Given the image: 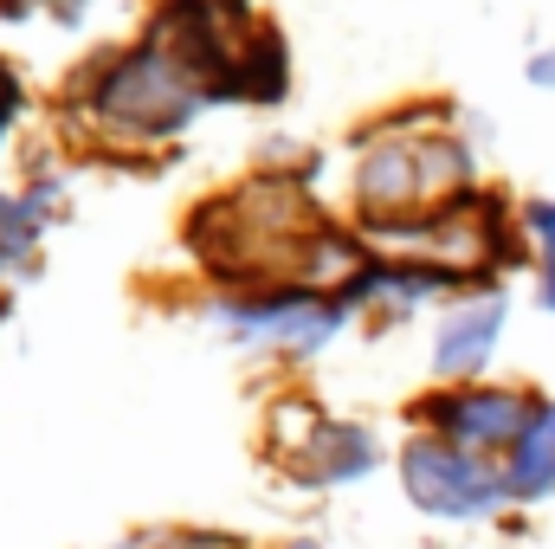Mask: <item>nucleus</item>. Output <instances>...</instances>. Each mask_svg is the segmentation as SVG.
<instances>
[{
  "instance_id": "obj_1",
  "label": "nucleus",
  "mask_w": 555,
  "mask_h": 549,
  "mask_svg": "<svg viewBox=\"0 0 555 549\" xmlns=\"http://www.w3.org/2000/svg\"><path fill=\"white\" fill-rule=\"evenodd\" d=\"M188 246L220 278L240 284H278V272H336V291L362 272L369 259L356 240H343L291 181H253L246 194H220L188 220Z\"/></svg>"
},
{
  "instance_id": "obj_2",
  "label": "nucleus",
  "mask_w": 555,
  "mask_h": 549,
  "mask_svg": "<svg viewBox=\"0 0 555 549\" xmlns=\"http://www.w3.org/2000/svg\"><path fill=\"white\" fill-rule=\"evenodd\" d=\"M91 117L104 130L130 142H162V137H181L194 124V111L207 104V85L155 39H142L137 52L98 65V85L85 91Z\"/></svg>"
},
{
  "instance_id": "obj_3",
  "label": "nucleus",
  "mask_w": 555,
  "mask_h": 549,
  "mask_svg": "<svg viewBox=\"0 0 555 549\" xmlns=\"http://www.w3.org/2000/svg\"><path fill=\"white\" fill-rule=\"evenodd\" d=\"M362 214L375 227H408V220H433L439 207H452L459 194H472V155L452 137H408V142H382L362 155L356 175Z\"/></svg>"
},
{
  "instance_id": "obj_4",
  "label": "nucleus",
  "mask_w": 555,
  "mask_h": 549,
  "mask_svg": "<svg viewBox=\"0 0 555 549\" xmlns=\"http://www.w3.org/2000/svg\"><path fill=\"white\" fill-rule=\"evenodd\" d=\"M401 491L420 518H439V524H491L511 505L504 465H491L485 452H465L439 433H414L401 446Z\"/></svg>"
},
{
  "instance_id": "obj_5",
  "label": "nucleus",
  "mask_w": 555,
  "mask_h": 549,
  "mask_svg": "<svg viewBox=\"0 0 555 549\" xmlns=\"http://www.w3.org/2000/svg\"><path fill=\"white\" fill-rule=\"evenodd\" d=\"M214 323L246 343V349H278V356H317L343 323H349V297L343 291H317V284H259V291H233L214 304Z\"/></svg>"
},
{
  "instance_id": "obj_6",
  "label": "nucleus",
  "mask_w": 555,
  "mask_h": 549,
  "mask_svg": "<svg viewBox=\"0 0 555 549\" xmlns=\"http://www.w3.org/2000/svg\"><path fill=\"white\" fill-rule=\"evenodd\" d=\"M543 395H524V388H478V382H459V388H439V395H420L414 420L426 433L465 446V452H511L524 439V426L537 420Z\"/></svg>"
},
{
  "instance_id": "obj_7",
  "label": "nucleus",
  "mask_w": 555,
  "mask_h": 549,
  "mask_svg": "<svg viewBox=\"0 0 555 549\" xmlns=\"http://www.w3.org/2000/svg\"><path fill=\"white\" fill-rule=\"evenodd\" d=\"M272 420L291 433V465L304 485H362L382 465V439L362 420H336L304 401H284Z\"/></svg>"
},
{
  "instance_id": "obj_8",
  "label": "nucleus",
  "mask_w": 555,
  "mask_h": 549,
  "mask_svg": "<svg viewBox=\"0 0 555 549\" xmlns=\"http://www.w3.org/2000/svg\"><path fill=\"white\" fill-rule=\"evenodd\" d=\"M504 317H511L504 291H478V297L452 304L439 317V330H433V375H446V382L485 375L491 356H498V343H504Z\"/></svg>"
},
{
  "instance_id": "obj_9",
  "label": "nucleus",
  "mask_w": 555,
  "mask_h": 549,
  "mask_svg": "<svg viewBox=\"0 0 555 549\" xmlns=\"http://www.w3.org/2000/svg\"><path fill=\"white\" fill-rule=\"evenodd\" d=\"M284 78H291L284 39H278L272 26H253L233 46V59L220 65V78L207 85V98H220V104H278L284 98Z\"/></svg>"
},
{
  "instance_id": "obj_10",
  "label": "nucleus",
  "mask_w": 555,
  "mask_h": 549,
  "mask_svg": "<svg viewBox=\"0 0 555 549\" xmlns=\"http://www.w3.org/2000/svg\"><path fill=\"white\" fill-rule=\"evenodd\" d=\"M504 485H511V505L555 498V401H543L537 420L524 426V439L504 452Z\"/></svg>"
},
{
  "instance_id": "obj_11",
  "label": "nucleus",
  "mask_w": 555,
  "mask_h": 549,
  "mask_svg": "<svg viewBox=\"0 0 555 549\" xmlns=\"http://www.w3.org/2000/svg\"><path fill=\"white\" fill-rule=\"evenodd\" d=\"M46 207H52V188H33L26 201H20V194H0V272H13V266L33 253Z\"/></svg>"
},
{
  "instance_id": "obj_12",
  "label": "nucleus",
  "mask_w": 555,
  "mask_h": 549,
  "mask_svg": "<svg viewBox=\"0 0 555 549\" xmlns=\"http://www.w3.org/2000/svg\"><path fill=\"white\" fill-rule=\"evenodd\" d=\"M111 549H240V544L227 531H201V524H149V531H130Z\"/></svg>"
},
{
  "instance_id": "obj_13",
  "label": "nucleus",
  "mask_w": 555,
  "mask_h": 549,
  "mask_svg": "<svg viewBox=\"0 0 555 549\" xmlns=\"http://www.w3.org/2000/svg\"><path fill=\"white\" fill-rule=\"evenodd\" d=\"M524 227H530V240H537V259H550L555 253V201H530V207H524Z\"/></svg>"
},
{
  "instance_id": "obj_14",
  "label": "nucleus",
  "mask_w": 555,
  "mask_h": 549,
  "mask_svg": "<svg viewBox=\"0 0 555 549\" xmlns=\"http://www.w3.org/2000/svg\"><path fill=\"white\" fill-rule=\"evenodd\" d=\"M13 111H20V85H13V72L0 65V137H7V124H13Z\"/></svg>"
},
{
  "instance_id": "obj_15",
  "label": "nucleus",
  "mask_w": 555,
  "mask_h": 549,
  "mask_svg": "<svg viewBox=\"0 0 555 549\" xmlns=\"http://www.w3.org/2000/svg\"><path fill=\"white\" fill-rule=\"evenodd\" d=\"M530 85L555 91V46H550V52H530Z\"/></svg>"
},
{
  "instance_id": "obj_16",
  "label": "nucleus",
  "mask_w": 555,
  "mask_h": 549,
  "mask_svg": "<svg viewBox=\"0 0 555 549\" xmlns=\"http://www.w3.org/2000/svg\"><path fill=\"white\" fill-rule=\"evenodd\" d=\"M284 549H330V544H317V537H297V544H284Z\"/></svg>"
},
{
  "instance_id": "obj_17",
  "label": "nucleus",
  "mask_w": 555,
  "mask_h": 549,
  "mask_svg": "<svg viewBox=\"0 0 555 549\" xmlns=\"http://www.w3.org/2000/svg\"><path fill=\"white\" fill-rule=\"evenodd\" d=\"M59 7H65V13H72V7H78V0H59Z\"/></svg>"
}]
</instances>
